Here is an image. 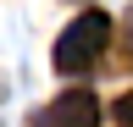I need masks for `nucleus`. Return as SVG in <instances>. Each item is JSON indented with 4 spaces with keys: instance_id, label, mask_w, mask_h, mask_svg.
<instances>
[{
    "instance_id": "obj_1",
    "label": "nucleus",
    "mask_w": 133,
    "mask_h": 127,
    "mask_svg": "<svg viewBox=\"0 0 133 127\" xmlns=\"http://www.w3.org/2000/svg\"><path fill=\"white\" fill-rule=\"evenodd\" d=\"M105 44H111V17L105 11H83V17H72L61 28V39H56V50H50V61H56V72H89L100 55H105Z\"/></svg>"
},
{
    "instance_id": "obj_2",
    "label": "nucleus",
    "mask_w": 133,
    "mask_h": 127,
    "mask_svg": "<svg viewBox=\"0 0 133 127\" xmlns=\"http://www.w3.org/2000/svg\"><path fill=\"white\" fill-rule=\"evenodd\" d=\"M39 127H100V100H94L89 88H66L61 100L44 105Z\"/></svg>"
},
{
    "instance_id": "obj_3",
    "label": "nucleus",
    "mask_w": 133,
    "mask_h": 127,
    "mask_svg": "<svg viewBox=\"0 0 133 127\" xmlns=\"http://www.w3.org/2000/svg\"><path fill=\"white\" fill-rule=\"evenodd\" d=\"M111 116H116V127H133V88H128L122 100L111 105Z\"/></svg>"
},
{
    "instance_id": "obj_4",
    "label": "nucleus",
    "mask_w": 133,
    "mask_h": 127,
    "mask_svg": "<svg viewBox=\"0 0 133 127\" xmlns=\"http://www.w3.org/2000/svg\"><path fill=\"white\" fill-rule=\"evenodd\" d=\"M128 50H133V11H128Z\"/></svg>"
}]
</instances>
